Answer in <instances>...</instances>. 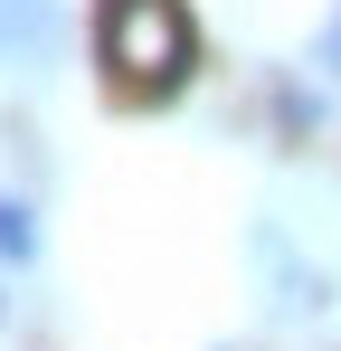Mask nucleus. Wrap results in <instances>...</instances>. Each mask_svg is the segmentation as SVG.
Instances as JSON below:
<instances>
[{
	"label": "nucleus",
	"mask_w": 341,
	"mask_h": 351,
	"mask_svg": "<svg viewBox=\"0 0 341 351\" xmlns=\"http://www.w3.org/2000/svg\"><path fill=\"white\" fill-rule=\"evenodd\" d=\"M95 58L123 86H180L190 76V19H180V0H105Z\"/></svg>",
	"instance_id": "obj_1"
},
{
	"label": "nucleus",
	"mask_w": 341,
	"mask_h": 351,
	"mask_svg": "<svg viewBox=\"0 0 341 351\" xmlns=\"http://www.w3.org/2000/svg\"><path fill=\"white\" fill-rule=\"evenodd\" d=\"M66 48V0H0V66L48 76Z\"/></svg>",
	"instance_id": "obj_2"
},
{
	"label": "nucleus",
	"mask_w": 341,
	"mask_h": 351,
	"mask_svg": "<svg viewBox=\"0 0 341 351\" xmlns=\"http://www.w3.org/2000/svg\"><path fill=\"white\" fill-rule=\"evenodd\" d=\"M0 256H10V266L38 256V219H29V199H0Z\"/></svg>",
	"instance_id": "obj_3"
},
{
	"label": "nucleus",
	"mask_w": 341,
	"mask_h": 351,
	"mask_svg": "<svg viewBox=\"0 0 341 351\" xmlns=\"http://www.w3.org/2000/svg\"><path fill=\"white\" fill-rule=\"evenodd\" d=\"M313 66H323V76H341V19L323 29V38H313Z\"/></svg>",
	"instance_id": "obj_4"
}]
</instances>
